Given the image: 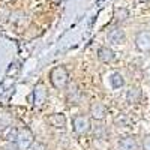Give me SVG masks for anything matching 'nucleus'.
<instances>
[{
  "instance_id": "nucleus-3",
  "label": "nucleus",
  "mask_w": 150,
  "mask_h": 150,
  "mask_svg": "<svg viewBox=\"0 0 150 150\" xmlns=\"http://www.w3.org/2000/svg\"><path fill=\"white\" fill-rule=\"evenodd\" d=\"M72 126H74V131L78 135H84L90 131V122L86 116H77L72 120Z\"/></svg>"
},
{
  "instance_id": "nucleus-15",
  "label": "nucleus",
  "mask_w": 150,
  "mask_h": 150,
  "mask_svg": "<svg viewBox=\"0 0 150 150\" xmlns=\"http://www.w3.org/2000/svg\"><path fill=\"white\" fill-rule=\"evenodd\" d=\"M128 15H129V12L126 11V9H117L116 11V18L119 20V21H123V20H126L128 18Z\"/></svg>"
},
{
  "instance_id": "nucleus-1",
  "label": "nucleus",
  "mask_w": 150,
  "mask_h": 150,
  "mask_svg": "<svg viewBox=\"0 0 150 150\" xmlns=\"http://www.w3.org/2000/svg\"><path fill=\"white\" fill-rule=\"evenodd\" d=\"M50 81H51L53 87H56V89L62 90L65 89V87L69 84V72L66 68L63 66H57L54 69H51V72H50Z\"/></svg>"
},
{
  "instance_id": "nucleus-12",
  "label": "nucleus",
  "mask_w": 150,
  "mask_h": 150,
  "mask_svg": "<svg viewBox=\"0 0 150 150\" xmlns=\"http://www.w3.org/2000/svg\"><path fill=\"white\" fill-rule=\"evenodd\" d=\"M119 147H120V150H137L138 144H137L135 138H132V137H126V138L120 140Z\"/></svg>"
},
{
  "instance_id": "nucleus-4",
  "label": "nucleus",
  "mask_w": 150,
  "mask_h": 150,
  "mask_svg": "<svg viewBox=\"0 0 150 150\" xmlns=\"http://www.w3.org/2000/svg\"><path fill=\"white\" fill-rule=\"evenodd\" d=\"M135 45L140 51H150V30H143L137 35L135 38Z\"/></svg>"
},
{
  "instance_id": "nucleus-8",
  "label": "nucleus",
  "mask_w": 150,
  "mask_h": 150,
  "mask_svg": "<svg viewBox=\"0 0 150 150\" xmlns=\"http://www.w3.org/2000/svg\"><path fill=\"white\" fill-rule=\"evenodd\" d=\"M114 51H112L111 48L108 47H102V48H99V51H98V59L104 62V63H110V62L114 60Z\"/></svg>"
},
{
  "instance_id": "nucleus-16",
  "label": "nucleus",
  "mask_w": 150,
  "mask_h": 150,
  "mask_svg": "<svg viewBox=\"0 0 150 150\" xmlns=\"http://www.w3.org/2000/svg\"><path fill=\"white\" fill-rule=\"evenodd\" d=\"M0 150H20V149H18V146H17V143H15V141H11L9 144L3 146Z\"/></svg>"
},
{
  "instance_id": "nucleus-5",
  "label": "nucleus",
  "mask_w": 150,
  "mask_h": 150,
  "mask_svg": "<svg viewBox=\"0 0 150 150\" xmlns=\"http://www.w3.org/2000/svg\"><path fill=\"white\" fill-rule=\"evenodd\" d=\"M47 98H48V92H47V87L44 84H36V87L33 89V104L36 107H39L42 105L45 101H47Z\"/></svg>"
},
{
  "instance_id": "nucleus-17",
  "label": "nucleus",
  "mask_w": 150,
  "mask_h": 150,
  "mask_svg": "<svg viewBox=\"0 0 150 150\" xmlns=\"http://www.w3.org/2000/svg\"><path fill=\"white\" fill-rule=\"evenodd\" d=\"M30 150H47V147L42 143H33V146L30 147Z\"/></svg>"
},
{
  "instance_id": "nucleus-11",
  "label": "nucleus",
  "mask_w": 150,
  "mask_h": 150,
  "mask_svg": "<svg viewBox=\"0 0 150 150\" xmlns=\"http://www.w3.org/2000/svg\"><path fill=\"white\" fill-rule=\"evenodd\" d=\"M141 96H143V93H141V90L138 89V87H132V89H129L128 95H126L129 104H138L141 101Z\"/></svg>"
},
{
  "instance_id": "nucleus-14",
  "label": "nucleus",
  "mask_w": 150,
  "mask_h": 150,
  "mask_svg": "<svg viewBox=\"0 0 150 150\" xmlns=\"http://www.w3.org/2000/svg\"><path fill=\"white\" fill-rule=\"evenodd\" d=\"M17 135H18V129L14 128V126H9V128L5 129V135L3 137H5V140H8V141H15Z\"/></svg>"
},
{
  "instance_id": "nucleus-18",
  "label": "nucleus",
  "mask_w": 150,
  "mask_h": 150,
  "mask_svg": "<svg viewBox=\"0 0 150 150\" xmlns=\"http://www.w3.org/2000/svg\"><path fill=\"white\" fill-rule=\"evenodd\" d=\"M143 149H144V150H150V135L144 138V141H143Z\"/></svg>"
},
{
  "instance_id": "nucleus-7",
  "label": "nucleus",
  "mask_w": 150,
  "mask_h": 150,
  "mask_svg": "<svg viewBox=\"0 0 150 150\" xmlns=\"http://www.w3.org/2000/svg\"><path fill=\"white\" fill-rule=\"evenodd\" d=\"M50 126H53L56 129H65L66 126V117L63 114H51L48 117Z\"/></svg>"
},
{
  "instance_id": "nucleus-10",
  "label": "nucleus",
  "mask_w": 150,
  "mask_h": 150,
  "mask_svg": "<svg viewBox=\"0 0 150 150\" xmlns=\"http://www.w3.org/2000/svg\"><path fill=\"white\" fill-rule=\"evenodd\" d=\"M81 99V90L78 89L77 84H72L71 86V90L68 92V102L71 104H78Z\"/></svg>"
},
{
  "instance_id": "nucleus-2",
  "label": "nucleus",
  "mask_w": 150,
  "mask_h": 150,
  "mask_svg": "<svg viewBox=\"0 0 150 150\" xmlns=\"http://www.w3.org/2000/svg\"><path fill=\"white\" fill-rule=\"evenodd\" d=\"M15 143H17L20 150H30V147L35 143V137L27 128H23V129H18V135H17Z\"/></svg>"
},
{
  "instance_id": "nucleus-19",
  "label": "nucleus",
  "mask_w": 150,
  "mask_h": 150,
  "mask_svg": "<svg viewBox=\"0 0 150 150\" xmlns=\"http://www.w3.org/2000/svg\"><path fill=\"white\" fill-rule=\"evenodd\" d=\"M138 2H141V3H146V2H149V0H138Z\"/></svg>"
},
{
  "instance_id": "nucleus-6",
  "label": "nucleus",
  "mask_w": 150,
  "mask_h": 150,
  "mask_svg": "<svg viewBox=\"0 0 150 150\" xmlns=\"http://www.w3.org/2000/svg\"><path fill=\"white\" fill-rule=\"evenodd\" d=\"M107 112H108V110L102 102H93L90 105V116L95 120H99V122L104 120L107 117Z\"/></svg>"
},
{
  "instance_id": "nucleus-13",
  "label": "nucleus",
  "mask_w": 150,
  "mask_h": 150,
  "mask_svg": "<svg viewBox=\"0 0 150 150\" xmlns=\"http://www.w3.org/2000/svg\"><path fill=\"white\" fill-rule=\"evenodd\" d=\"M110 83H111L112 89H120L125 84V80L122 78V75L119 72H114V74H111V77H110Z\"/></svg>"
},
{
  "instance_id": "nucleus-9",
  "label": "nucleus",
  "mask_w": 150,
  "mask_h": 150,
  "mask_svg": "<svg viewBox=\"0 0 150 150\" xmlns=\"http://www.w3.org/2000/svg\"><path fill=\"white\" fill-rule=\"evenodd\" d=\"M108 41L111 44H123L125 42V32L119 27L112 29L110 33H108Z\"/></svg>"
},
{
  "instance_id": "nucleus-20",
  "label": "nucleus",
  "mask_w": 150,
  "mask_h": 150,
  "mask_svg": "<svg viewBox=\"0 0 150 150\" xmlns=\"http://www.w3.org/2000/svg\"><path fill=\"white\" fill-rule=\"evenodd\" d=\"M12 2H14V0H12Z\"/></svg>"
}]
</instances>
